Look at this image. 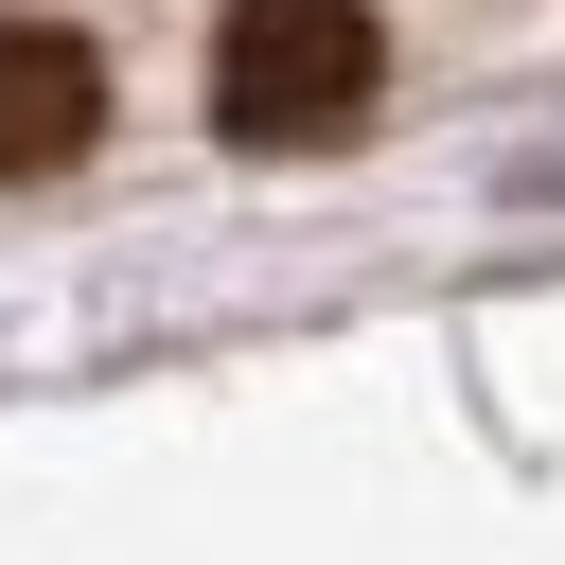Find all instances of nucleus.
<instances>
[{"mask_svg":"<svg viewBox=\"0 0 565 565\" xmlns=\"http://www.w3.org/2000/svg\"><path fill=\"white\" fill-rule=\"evenodd\" d=\"M371 71H388L371 0H230V35H212V124H230L247 159H300V141H335V124L371 106Z\"/></svg>","mask_w":565,"mask_h":565,"instance_id":"1","label":"nucleus"},{"mask_svg":"<svg viewBox=\"0 0 565 565\" xmlns=\"http://www.w3.org/2000/svg\"><path fill=\"white\" fill-rule=\"evenodd\" d=\"M88 124H106V71H88V35H71V18H0V177H53V159H88Z\"/></svg>","mask_w":565,"mask_h":565,"instance_id":"2","label":"nucleus"}]
</instances>
